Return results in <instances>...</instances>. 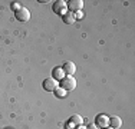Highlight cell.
<instances>
[{
    "mask_svg": "<svg viewBox=\"0 0 135 129\" xmlns=\"http://www.w3.org/2000/svg\"><path fill=\"white\" fill-rule=\"evenodd\" d=\"M59 82H60L59 83V88L65 89L66 92H68V90L70 92V90H73L76 88V79L73 76H65L62 80H59Z\"/></svg>",
    "mask_w": 135,
    "mask_h": 129,
    "instance_id": "6da1fadb",
    "label": "cell"
},
{
    "mask_svg": "<svg viewBox=\"0 0 135 129\" xmlns=\"http://www.w3.org/2000/svg\"><path fill=\"white\" fill-rule=\"evenodd\" d=\"M53 12L56 14L63 16L65 13H68V3L65 0H57V2L53 3Z\"/></svg>",
    "mask_w": 135,
    "mask_h": 129,
    "instance_id": "7a4b0ae2",
    "label": "cell"
},
{
    "mask_svg": "<svg viewBox=\"0 0 135 129\" xmlns=\"http://www.w3.org/2000/svg\"><path fill=\"white\" fill-rule=\"evenodd\" d=\"M15 16H16V19H17L19 22H27L29 19H30V12H29L26 7L22 6L19 10L15 12Z\"/></svg>",
    "mask_w": 135,
    "mask_h": 129,
    "instance_id": "3957f363",
    "label": "cell"
},
{
    "mask_svg": "<svg viewBox=\"0 0 135 129\" xmlns=\"http://www.w3.org/2000/svg\"><path fill=\"white\" fill-rule=\"evenodd\" d=\"M56 88H59V83L57 80H55L53 77H47V79L43 80V89L47 90V92H53Z\"/></svg>",
    "mask_w": 135,
    "mask_h": 129,
    "instance_id": "277c9868",
    "label": "cell"
},
{
    "mask_svg": "<svg viewBox=\"0 0 135 129\" xmlns=\"http://www.w3.org/2000/svg\"><path fill=\"white\" fill-rule=\"evenodd\" d=\"M82 7H83V2L82 0H70L69 3H68V9L69 10H72L73 12H79V10H82Z\"/></svg>",
    "mask_w": 135,
    "mask_h": 129,
    "instance_id": "5b68a950",
    "label": "cell"
},
{
    "mask_svg": "<svg viewBox=\"0 0 135 129\" xmlns=\"http://www.w3.org/2000/svg\"><path fill=\"white\" fill-rule=\"evenodd\" d=\"M82 122H83L82 116H79V115H73L72 118H70V121L68 122V128H76V126H81Z\"/></svg>",
    "mask_w": 135,
    "mask_h": 129,
    "instance_id": "8992f818",
    "label": "cell"
},
{
    "mask_svg": "<svg viewBox=\"0 0 135 129\" xmlns=\"http://www.w3.org/2000/svg\"><path fill=\"white\" fill-rule=\"evenodd\" d=\"M63 72H65V75L66 76H72L73 73L76 72V66H75V63L73 62H66L65 64H63Z\"/></svg>",
    "mask_w": 135,
    "mask_h": 129,
    "instance_id": "52a82bcc",
    "label": "cell"
},
{
    "mask_svg": "<svg viewBox=\"0 0 135 129\" xmlns=\"http://www.w3.org/2000/svg\"><path fill=\"white\" fill-rule=\"evenodd\" d=\"M96 125H98L99 128H108V125H109V118L107 115H99L98 118H96Z\"/></svg>",
    "mask_w": 135,
    "mask_h": 129,
    "instance_id": "ba28073f",
    "label": "cell"
},
{
    "mask_svg": "<svg viewBox=\"0 0 135 129\" xmlns=\"http://www.w3.org/2000/svg\"><path fill=\"white\" fill-rule=\"evenodd\" d=\"M52 75H53V79H55V80H62L63 77L66 76L62 67H55L53 72H52Z\"/></svg>",
    "mask_w": 135,
    "mask_h": 129,
    "instance_id": "9c48e42d",
    "label": "cell"
},
{
    "mask_svg": "<svg viewBox=\"0 0 135 129\" xmlns=\"http://www.w3.org/2000/svg\"><path fill=\"white\" fill-rule=\"evenodd\" d=\"M62 17H63V22H65L66 24H73V23L76 22V19H75V13H72V12L65 13V14H63Z\"/></svg>",
    "mask_w": 135,
    "mask_h": 129,
    "instance_id": "30bf717a",
    "label": "cell"
},
{
    "mask_svg": "<svg viewBox=\"0 0 135 129\" xmlns=\"http://www.w3.org/2000/svg\"><path fill=\"white\" fill-rule=\"evenodd\" d=\"M109 123L112 125L114 129H118V128H121V125H122V119L119 116H111V118H109Z\"/></svg>",
    "mask_w": 135,
    "mask_h": 129,
    "instance_id": "8fae6325",
    "label": "cell"
},
{
    "mask_svg": "<svg viewBox=\"0 0 135 129\" xmlns=\"http://www.w3.org/2000/svg\"><path fill=\"white\" fill-rule=\"evenodd\" d=\"M53 92H55V95H56L57 98H65V96H66V90L62 89V88H56Z\"/></svg>",
    "mask_w": 135,
    "mask_h": 129,
    "instance_id": "7c38bea8",
    "label": "cell"
},
{
    "mask_svg": "<svg viewBox=\"0 0 135 129\" xmlns=\"http://www.w3.org/2000/svg\"><path fill=\"white\" fill-rule=\"evenodd\" d=\"M22 7V4L19 2H15V3H12V9H13V10L16 12V10H19V9Z\"/></svg>",
    "mask_w": 135,
    "mask_h": 129,
    "instance_id": "4fadbf2b",
    "label": "cell"
},
{
    "mask_svg": "<svg viewBox=\"0 0 135 129\" xmlns=\"http://www.w3.org/2000/svg\"><path fill=\"white\" fill-rule=\"evenodd\" d=\"M83 16H85V14H83L82 10H79V12L75 13V19H83Z\"/></svg>",
    "mask_w": 135,
    "mask_h": 129,
    "instance_id": "5bb4252c",
    "label": "cell"
},
{
    "mask_svg": "<svg viewBox=\"0 0 135 129\" xmlns=\"http://www.w3.org/2000/svg\"><path fill=\"white\" fill-rule=\"evenodd\" d=\"M86 129H99V126H98L96 123H91V125H89V126L86 128Z\"/></svg>",
    "mask_w": 135,
    "mask_h": 129,
    "instance_id": "9a60e30c",
    "label": "cell"
},
{
    "mask_svg": "<svg viewBox=\"0 0 135 129\" xmlns=\"http://www.w3.org/2000/svg\"><path fill=\"white\" fill-rule=\"evenodd\" d=\"M75 129H86V128H85V126H83V125H81V126H76Z\"/></svg>",
    "mask_w": 135,
    "mask_h": 129,
    "instance_id": "2e32d148",
    "label": "cell"
},
{
    "mask_svg": "<svg viewBox=\"0 0 135 129\" xmlns=\"http://www.w3.org/2000/svg\"><path fill=\"white\" fill-rule=\"evenodd\" d=\"M104 129H114V128H104Z\"/></svg>",
    "mask_w": 135,
    "mask_h": 129,
    "instance_id": "e0dca14e",
    "label": "cell"
}]
</instances>
